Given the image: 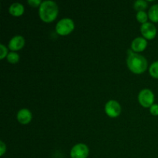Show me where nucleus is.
<instances>
[{"label": "nucleus", "instance_id": "16", "mask_svg": "<svg viewBox=\"0 0 158 158\" xmlns=\"http://www.w3.org/2000/svg\"><path fill=\"white\" fill-rule=\"evenodd\" d=\"M8 61L10 63H16L19 60V56L15 52H11L7 56Z\"/></svg>", "mask_w": 158, "mask_h": 158}, {"label": "nucleus", "instance_id": "7", "mask_svg": "<svg viewBox=\"0 0 158 158\" xmlns=\"http://www.w3.org/2000/svg\"><path fill=\"white\" fill-rule=\"evenodd\" d=\"M140 32H141L143 36L148 40H152L157 35V29H156L155 26L153 23H148V22L141 25Z\"/></svg>", "mask_w": 158, "mask_h": 158}, {"label": "nucleus", "instance_id": "10", "mask_svg": "<svg viewBox=\"0 0 158 158\" xmlns=\"http://www.w3.org/2000/svg\"><path fill=\"white\" fill-rule=\"evenodd\" d=\"M147 46H148V42L146 39L143 37H137L133 40L131 43V48L135 52H141L144 50Z\"/></svg>", "mask_w": 158, "mask_h": 158}, {"label": "nucleus", "instance_id": "1", "mask_svg": "<svg viewBox=\"0 0 158 158\" xmlns=\"http://www.w3.org/2000/svg\"><path fill=\"white\" fill-rule=\"evenodd\" d=\"M128 56L127 60V66L131 71L137 74L142 73L148 68V61L142 55L128 50Z\"/></svg>", "mask_w": 158, "mask_h": 158}, {"label": "nucleus", "instance_id": "6", "mask_svg": "<svg viewBox=\"0 0 158 158\" xmlns=\"http://www.w3.org/2000/svg\"><path fill=\"white\" fill-rule=\"evenodd\" d=\"M105 112L109 117H117L121 112V106L116 100H109L105 105Z\"/></svg>", "mask_w": 158, "mask_h": 158}, {"label": "nucleus", "instance_id": "13", "mask_svg": "<svg viewBox=\"0 0 158 158\" xmlns=\"http://www.w3.org/2000/svg\"><path fill=\"white\" fill-rule=\"evenodd\" d=\"M148 6V3L144 0H137L134 2V7L136 10H137L138 12L140 11H143Z\"/></svg>", "mask_w": 158, "mask_h": 158}, {"label": "nucleus", "instance_id": "2", "mask_svg": "<svg viewBox=\"0 0 158 158\" xmlns=\"http://www.w3.org/2000/svg\"><path fill=\"white\" fill-rule=\"evenodd\" d=\"M58 6L56 3L51 0L43 1L39 9L40 17L43 21L49 23L55 19L58 15Z\"/></svg>", "mask_w": 158, "mask_h": 158}, {"label": "nucleus", "instance_id": "11", "mask_svg": "<svg viewBox=\"0 0 158 158\" xmlns=\"http://www.w3.org/2000/svg\"><path fill=\"white\" fill-rule=\"evenodd\" d=\"M9 12L14 16H19L24 12V6L19 2H14L9 7Z\"/></svg>", "mask_w": 158, "mask_h": 158}, {"label": "nucleus", "instance_id": "18", "mask_svg": "<svg viewBox=\"0 0 158 158\" xmlns=\"http://www.w3.org/2000/svg\"><path fill=\"white\" fill-rule=\"evenodd\" d=\"M150 112L152 115L157 116L158 115V104L157 103H154L152 106L150 107Z\"/></svg>", "mask_w": 158, "mask_h": 158}, {"label": "nucleus", "instance_id": "19", "mask_svg": "<svg viewBox=\"0 0 158 158\" xmlns=\"http://www.w3.org/2000/svg\"><path fill=\"white\" fill-rule=\"evenodd\" d=\"M43 2L41 0H28V3L33 7H38L40 6Z\"/></svg>", "mask_w": 158, "mask_h": 158}, {"label": "nucleus", "instance_id": "15", "mask_svg": "<svg viewBox=\"0 0 158 158\" xmlns=\"http://www.w3.org/2000/svg\"><path fill=\"white\" fill-rule=\"evenodd\" d=\"M137 19L138 20L140 23H147V20L148 19V15L144 12V11H140V12H137Z\"/></svg>", "mask_w": 158, "mask_h": 158}, {"label": "nucleus", "instance_id": "4", "mask_svg": "<svg viewBox=\"0 0 158 158\" xmlns=\"http://www.w3.org/2000/svg\"><path fill=\"white\" fill-rule=\"evenodd\" d=\"M138 100L144 107H151L154 104V95L149 89H143L139 93Z\"/></svg>", "mask_w": 158, "mask_h": 158}, {"label": "nucleus", "instance_id": "17", "mask_svg": "<svg viewBox=\"0 0 158 158\" xmlns=\"http://www.w3.org/2000/svg\"><path fill=\"white\" fill-rule=\"evenodd\" d=\"M8 49L2 43L0 44V59L2 60L3 58H5L6 56H8Z\"/></svg>", "mask_w": 158, "mask_h": 158}, {"label": "nucleus", "instance_id": "20", "mask_svg": "<svg viewBox=\"0 0 158 158\" xmlns=\"http://www.w3.org/2000/svg\"><path fill=\"white\" fill-rule=\"evenodd\" d=\"M6 151V146L3 141H0V156L4 155L5 152Z\"/></svg>", "mask_w": 158, "mask_h": 158}, {"label": "nucleus", "instance_id": "5", "mask_svg": "<svg viewBox=\"0 0 158 158\" xmlns=\"http://www.w3.org/2000/svg\"><path fill=\"white\" fill-rule=\"evenodd\" d=\"M89 155V148L84 143L74 145L70 151L71 158H86Z\"/></svg>", "mask_w": 158, "mask_h": 158}, {"label": "nucleus", "instance_id": "3", "mask_svg": "<svg viewBox=\"0 0 158 158\" xmlns=\"http://www.w3.org/2000/svg\"><path fill=\"white\" fill-rule=\"evenodd\" d=\"M74 22L69 18H64L60 19L56 26V31L61 35H66L70 33L74 29Z\"/></svg>", "mask_w": 158, "mask_h": 158}, {"label": "nucleus", "instance_id": "8", "mask_svg": "<svg viewBox=\"0 0 158 158\" xmlns=\"http://www.w3.org/2000/svg\"><path fill=\"white\" fill-rule=\"evenodd\" d=\"M25 45V40L22 35H17L12 37L9 43V48L12 51L21 49Z\"/></svg>", "mask_w": 158, "mask_h": 158}, {"label": "nucleus", "instance_id": "12", "mask_svg": "<svg viewBox=\"0 0 158 158\" xmlns=\"http://www.w3.org/2000/svg\"><path fill=\"white\" fill-rule=\"evenodd\" d=\"M148 17L151 21L158 23V4L153 5L148 12Z\"/></svg>", "mask_w": 158, "mask_h": 158}, {"label": "nucleus", "instance_id": "9", "mask_svg": "<svg viewBox=\"0 0 158 158\" xmlns=\"http://www.w3.org/2000/svg\"><path fill=\"white\" fill-rule=\"evenodd\" d=\"M17 120L22 124H27L32 120V113L26 108L21 109L17 113Z\"/></svg>", "mask_w": 158, "mask_h": 158}, {"label": "nucleus", "instance_id": "14", "mask_svg": "<svg viewBox=\"0 0 158 158\" xmlns=\"http://www.w3.org/2000/svg\"><path fill=\"white\" fill-rule=\"evenodd\" d=\"M149 72L153 77L158 79V60L151 65L149 68Z\"/></svg>", "mask_w": 158, "mask_h": 158}]
</instances>
